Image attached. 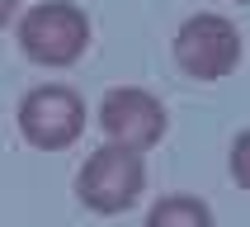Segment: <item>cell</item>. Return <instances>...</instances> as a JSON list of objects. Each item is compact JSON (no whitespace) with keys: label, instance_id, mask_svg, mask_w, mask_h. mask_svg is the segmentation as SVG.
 <instances>
[{"label":"cell","instance_id":"6da1fadb","mask_svg":"<svg viewBox=\"0 0 250 227\" xmlns=\"http://www.w3.org/2000/svg\"><path fill=\"white\" fill-rule=\"evenodd\" d=\"M19 52L33 62V67H76L90 47V14L71 0H38L33 10L19 14Z\"/></svg>","mask_w":250,"mask_h":227},{"label":"cell","instance_id":"7a4b0ae2","mask_svg":"<svg viewBox=\"0 0 250 227\" xmlns=\"http://www.w3.org/2000/svg\"><path fill=\"white\" fill-rule=\"evenodd\" d=\"M142 189H146V161H142V152L118 147V142H104L76 170V199L99 218L127 213L142 199Z\"/></svg>","mask_w":250,"mask_h":227},{"label":"cell","instance_id":"3957f363","mask_svg":"<svg viewBox=\"0 0 250 227\" xmlns=\"http://www.w3.org/2000/svg\"><path fill=\"white\" fill-rule=\"evenodd\" d=\"M14 118H19V137L28 147H38V152H66L85 133V99L71 85L47 81V85H33L19 99Z\"/></svg>","mask_w":250,"mask_h":227},{"label":"cell","instance_id":"277c9868","mask_svg":"<svg viewBox=\"0 0 250 227\" xmlns=\"http://www.w3.org/2000/svg\"><path fill=\"white\" fill-rule=\"evenodd\" d=\"M241 57H246V38L227 14H189L175 33V67L194 81H222L241 67Z\"/></svg>","mask_w":250,"mask_h":227},{"label":"cell","instance_id":"5b68a950","mask_svg":"<svg viewBox=\"0 0 250 227\" xmlns=\"http://www.w3.org/2000/svg\"><path fill=\"white\" fill-rule=\"evenodd\" d=\"M95 114H99L104 137L118 142V147H132V152L156 147V142L166 137V128H170L166 104H161L151 90H142V85H113L109 95L99 99Z\"/></svg>","mask_w":250,"mask_h":227},{"label":"cell","instance_id":"8992f818","mask_svg":"<svg viewBox=\"0 0 250 227\" xmlns=\"http://www.w3.org/2000/svg\"><path fill=\"white\" fill-rule=\"evenodd\" d=\"M142 227H217V223H212V208L198 194H161L146 208Z\"/></svg>","mask_w":250,"mask_h":227},{"label":"cell","instance_id":"52a82bcc","mask_svg":"<svg viewBox=\"0 0 250 227\" xmlns=\"http://www.w3.org/2000/svg\"><path fill=\"white\" fill-rule=\"evenodd\" d=\"M14 10H19V0H0V28L14 19Z\"/></svg>","mask_w":250,"mask_h":227},{"label":"cell","instance_id":"ba28073f","mask_svg":"<svg viewBox=\"0 0 250 227\" xmlns=\"http://www.w3.org/2000/svg\"><path fill=\"white\" fill-rule=\"evenodd\" d=\"M236 5H250V0H236Z\"/></svg>","mask_w":250,"mask_h":227}]
</instances>
